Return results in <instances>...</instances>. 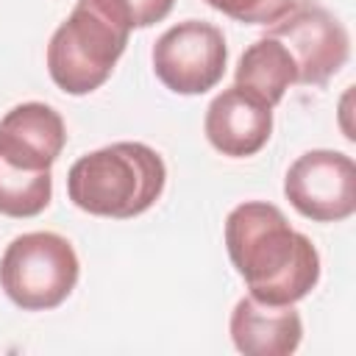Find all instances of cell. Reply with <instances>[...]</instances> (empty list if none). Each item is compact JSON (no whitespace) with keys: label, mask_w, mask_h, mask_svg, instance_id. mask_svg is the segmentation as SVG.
Segmentation results:
<instances>
[{"label":"cell","mask_w":356,"mask_h":356,"mask_svg":"<svg viewBox=\"0 0 356 356\" xmlns=\"http://www.w3.org/2000/svg\"><path fill=\"white\" fill-rule=\"evenodd\" d=\"M225 248L234 270L261 303H298L320 281V253L264 200H245L225 217Z\"/></svg>","instance_id":"1"},{"label":"cell","mask_w":356,"mask_h":356,"mask_svg":"<svg viewBox=\"0 0 356 356\" xmlns=\"http://www.w3.org/2000/svg\"><path fill=\"white\" fill-rule=\"evenodd\" d=\"M164 159L145 142H114L83 153L67 172L70 200L95 217L131 220L164 192Z\"/></svg>","instance_id":"2"},{"label":"cell","mask_w":356,"mask_h":356,"mask_svg":"<svg viewBox=\"0 0 356 356\" xmlns=\"http://www.w3.org/2000/svg\"><path fill=\"white\" fill-rule=\"evenodd\" d=\"M131 31L89 0H78L72 14L53 31L47 44V72L67 95L100 89L128 47Z\"/></svg>","instance_id":"3"},{"label":"cell","mask_w":356,"mask_h":356,"mask_svg":"<svg viewBox=\"0 0 356 356\" xmlns=\"http://www.w3.org/2000/svg\"><path fill=\"white\" fill-rule=\"evenodd\" d=\"M81 275V261L67 236L31 231L14 236L0 259V289L22 312L61 306Z\"/></svg>","instance_id":"4"},{"label":"cell","mask_w":356,"mask_h":356,"mask_svg":"<svg viewBox=\"0 0 356 356\" xmlns=\"http://www.w3.org/2000/svg\"><path fill=\"white\" fill-rule=\"evenodd\" d=\"M153 72L175 95H203L225 75L228 47L217 25L184 19L167 28L153 44Z\"/></svg>","instance_id":"5"},{"label":"cell","mask_w":356,"mask_h":356,"mask_svg":"<svg viewBox=\"0 0 356 356\" xmlns=\"http://www.w3.org/2000/svg\"><path fill=\"white\" fill-rule=\"evenodd\" d=\"M267 36L286 47L298 70V83L303 86H323L350 56L345 25L317 0H295L292 8L270 25Z\"/></svg>","instance_id":"6"},{"label":"cell","mask_w":356,"mask_h":356,"mask_svg":"<svg viewBox=\"0 0 356 356\" xmlns=\"http://www.w3.org/2000/svg\"><path fill=\"white\" fill-rule=\"evenodd\" d=\"M284 195L306 220H348L356 211V164L339 150H306L284 175Z\"/></svg>","instance_id":"7"},{"label":"cell","mask_w":356,"mask_h":356,"mask_svg":"<svg viewBox=\"0 0 356 356\" xmlns=\"http://www.w3.org/2000/svg\"><path fill=\"white\" fill-rule=\"evenodd\" d=\"M203 131L209 145L231 159L256 156L273 134V106L239 89H222L206 108Z\"/></svg>","instance_id":"8"},{"label":"cell","mask_w":356,"mask_h":356,"mask_svg":"<svg viewBox=\"0 0 356 356\" xmlns=\"http://www.w3.org/2000/svg\"><path fill=\"white\" fill-rule=\"evenodd\" d=\"M67 145L61 114L39 100L8 108L0 120V156L22 170H50Z\"/></svg>","instance_id":"9"},{"label":"cell","mask_w":356,"mask_h":356,"mask_svg":"<svg viewBox=\"0 0 356 356\" xmlns=\"http://www.w3.org/2000/svg\"><path fill=\"white\" fill-rule=\"evenodd\" d=\"M228 331L234 348L245 356H289L303 339V320L295 303L275 306L248 295L236 300Z\"/></svg>","instance_id":"10"},{"label":"cell","mask_w":356,"mask_h":356,"mask_svg":"<svg viewBox=\"0 0 356 356\" xmlns=\"http://www.w3.org/2000/svg\"><path fill=\"white\" fill-rule=\"evenodd\" d=\"M234 83L275 108L284 100L286 89L298 83V70L286 47L278 39L264 33L239 56Z\"/></svg>","instance_id":"11"},{"label":"cell","mask_w":356,"mask_h":356,"mask_svg":"<svg viewBox=\"0 0 356 356\" xmlns=\"http://www.w3.org/2000/svg\"><path fill=\"white\" fill-rule=\"evenodd\" d=\"M53 197L50 170H22L0 156V214L25 220L47 209Z\"/></svg>","instance_id":"12"},{"label":"cell","mask_w":356,"mask_h":356,"mask_svg":"<svg viewBox=\"0 0 356 356\" xmlns=\"http://www.w3.org/2000/svg\"><path fill=\"white\" fill-rule=\"evenodd\" d=\"M89 3H95L100 11H106L111 19H117L128 31L150 28L161 22L175 6V0H89Z\"/></svg>","instance_id":"13"},{"label":"cell","mask_w":356,"mask_h":356,"mask_svg":"<svg viewBox=\"0 0 356 356\" xmlns=\"http://www.w3.org/2000/svg\"><path fill=\"white\" fill-rule=\"evenodd\" d=\"M214 11L245 22V25H273L278 22L295 0H206Z\"/></svg>","instance_id":"14"}]
</instances>
